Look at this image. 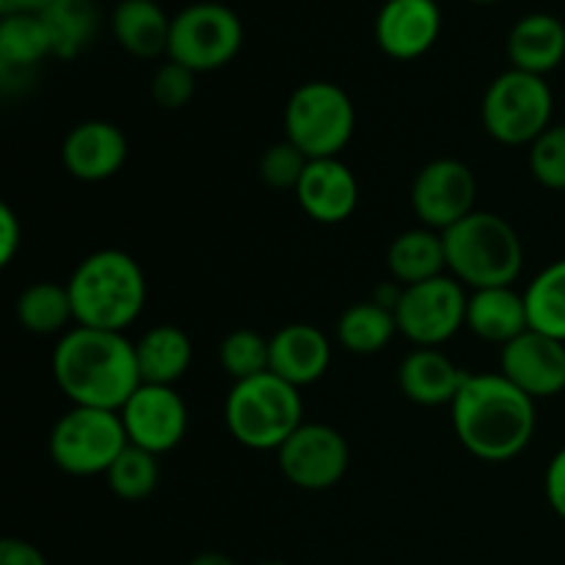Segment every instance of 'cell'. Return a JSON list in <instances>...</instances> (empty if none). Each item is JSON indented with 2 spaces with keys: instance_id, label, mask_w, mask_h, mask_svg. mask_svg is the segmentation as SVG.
<instances>
[{
  "instance_id": "1",
  "label": "cell",
  "mask_w": 565,
  "mask_h": 565,
  "mask_svg": "<svg viewBox=\"0 0 565 565\" xmlns=\"http://www.w3.org/2000/svg\"><path fill=\"white\" fill-rule=\"evenodd\" d=\"M450 414L458 441L480 461H511L535 436V401L502 373H469Z\"/></svg>"
},
{
  "instance_id": "2",
  "label": "cell",
  "mask_w": 565,
  "mask_h": 565,
  "mask_svg": "<svg viewBox=\"0 0 565 565\" xmlns=\"http://www.w3.org/2000/svg\"><path fill=\"white\" fill-rule=\"evenodd\" d=\"M53 379L72 406L121 412L141 386L136 342L121 331L75 326L58 337L53 351Z\"/></svg>"
},
{
  "instance_id": "3",
  "label": "cell",
  "mask_w": 565,
  "mask_h": 565,
  "mask_svg": "<svg viewBox=\"0 0 565 565\" xmlns=\"http://www.w3.org/2000/svg\"><path fill=\"white\" fill-rule=\"evenodd\" d=\"M75 326L99 331H121L138 320L147 303V279L136 257L119 248L88 254L72 270L70 281Z\"/></svg>"
},
{
  "instance_id": "4",
  "label": "cell",
  "mask_w": 565,
  "mask_h": 565,
  "mask_svg": "<svg viewBox=\"0 0 565 565\" xmlns=\"http://www.w3.org/2000/svg\"><path fill=\"white\" fill-rule=\"evenodd\" d=\"M447 270L472 290L511 287L524 265V248L516 230L502 215L475 210L441 232Z\"/></svg>"
},
{
  "instance_id": "5",
  "label": "cell",
  "mask_w": 565,
  "mask_h": 565,
  "mask_svg": "<svg viewBox=\"0 0 565 565\" xmlns=\"http://www.w3.org/2000/svg\"><path fill=\"white\" fill-rule=\"evenodd\" d=\"M232 439L248 450H279L303 425V403L292 384L263 373L237 381L224 403Z\"/></svg>"
},
{
  "instance_id": "6",
  "label": "cell",
  "mask_w": 565,
  "mask_h": 565,
  "mask_svg": "<svg viewBox=\"0 0 565 565\" xmlns=\"http://www.w3.org/2000/svg\"><path fill=\"white\" fill-rule=\"evenodd\" d=\"M356 130V108L345 88L329 81H309L287 99L285 132L309 160L337 158Z\"/></svg>"
},
{
  "instance_id": "7",
  "label": "cell",
  "mask_w": 565,
  "mask_h": 565,
  "mask_svg": "<svg viewBox=\"0 0 565 565\" xmlns=\"http://www.w3.org/2000/svg\"><path fill=\"white\" fill-rule=\"evenodd\" d=\"M130 445L119 412L72 406L50 430V458L75 478L108 475L121 450Z\"/></svg>"
},
{
  "instance_id": "8",
  "label": "cell",
  "mask_w": 565,
  "mask_h": 565,
  "mask_svg": "<svg viewBox=\"0 0 565 565\" xmlns=\"http://www.w3.org/2000/svg\"><path fill=\"white\" fill-rule=\"evenodd\" d=\"M552 88L544 77L508 70L494 77L483 97V125L494 141L524 147L552 127Z\"/></svg>"
},
{
  "instance_id": "9",
  "label": "cell",
  "mask_w": 565,
  "mask_h": 565,
  "mask_svg": "<svg viewBox=\"0 0 565 565\" xmlns=\"http://www.w3.org/2000/svg\"><path fill=\"white\" fill-rule=\"evenodd\" d=\"M243 47V22L218 0H199L171 17L169 61L188 66L196 75L221 70Z\"/></svg>"
},
{
  "instance_id": "10",
  "label": "cell",
  "mask_w": 565,
  "mask_h": 565,
  "mask_svg": "<svg viewBox=\"0 0 565 565\" xmlns=\"http://www.w3.org/2000/svg\"><path fill=\"white\" fill-rule=\"evenodd\" d=\"M469 296L452 276L403 287L395 307L397 331L417 348H439L467 326Z\"/></svg>"
},
{
  "instance_id": "11",
  "label": "cell",
  "mask_w": 565,
  "mask_h": 565,
  "mask_svg": "<svg viewBox=\"0 0 565 565\" xmlns=\"http://www.w3.org/2000/svg\"><path fill=\"white\" fill-rule=\"evenodd\" d=\"M279 469L296 489H334L348 472L351 447L345 436L323 423H303L285 445L276 450Z\"/></svg>"
},
{
  "instance_id": "12",
  "label": "cell",
  "mask_w": 565,
  "mask_h": 565,
  "mask_svg": "<svg viewBox=\"0 0 565 565\" xmlns=\"http://www.w3.org/2000/svg\"><path fill=\"white\" fill-rule=\"evenodd\" d=\"M478 182L472 169L456 158L430 160L412 185V207L428 230L447 232L475 213Z\"/></svg>"
},
{
  "instance_id": "13",
  "label": "cell",
  "mask_w": 565,
  "mask_h": 565,
  "mask_svg": "<svg viewBox=\"0 0 565 565\" xmlns=\"http://www.w3.org/2000/svg\"><path fill=\"white\" fill-rule=\"evenodd\" d=\"M130 445L163 456L171 452L188 430V406L174 386L141 384L119 412Z\"/></svg>"
},
{
  "instance_id": "14",
  "label": "cell",
  "mask_w": 565,
  "mask_h": 565,
  "mask_svg": "<svg viewBox=\"0 0 565 565\" xmlns=\"http://www.w3.org/2000/svg\"><path fill=\"white\" fill-rule=\"evenodd\" d=\"M500 373L533 401L561 395L565 390V342L527 329L502 345Z\"/></svg>"
},
{
  "instance_id": "15",
  "label": "cell",
  "mask_w": 565,
  "mask_h": 565,
  "mask_svg": "<svg viewBox=\"0 0 565 565\" xmlns=\"http://www.w3.org/2000/svg\"><path fill=\"white\" fill-rule=\"evenodd\" d=\"M441 33L436 0H386L375 17V42L390 58L414 61L428 53Z\"/></svg>"
},
{
  "instance_id": "16",
  "label": "cell",
  "mask_w": 565,
  "mask_h": 565,
  "mask_svg": "<svg viewBox=\"0 0 565 565\" xmlns=\"http://www.w3.org/2000/svg\"><path fill=\"white\" fill-rule=\"evenodd\" d=\"M64 169L81 182H105L127 160V138L116 125L103 119H88L72 127L61 147Z\"/></svg>"
},
{
  "instance_id": "17",
  "label": "cell",
  "mask_w": 565,
  "mask_h": 565,
  "mask_svg": "<svg viewBox=\"0 0 565 565\" xmlns=\"http://www.w3.org/2000/svg\"><path fill=\"white\" fill-rule=\"evenodd\" d=\"M296 199L303 213L318 224H342L359 204L356 174L340 158L309 160Z\"/></svg>"
},
{
  "instance_id": "18",
  "label": "cell",
  "mask_w": 565,
  "mask_h": 565,
  "mask_svg": "<svg viewBox=\"0 0 565 565\" xmlns=\"http://www.w3.org/2000/svg\"><path fill=\"white\" fill-rule=\"evenodd\" d=\"M331 364V342L318 326L290 323L270 337V373L296 390L315 384Z\"/></svg>"
},
{
  "instance_id": "19",
  "label": "cell",
  "mask_w": 565,
  "mask_h": 565,
  "mask_svg": "<svg viewBox=\"0 0 565 565\" xmlns=\"http://www.w3.org/2000/svg\"><path fill=\"white\" fill-rule=\"evenodd\" d=\"M467 375L439 348H417L397 367V384L417 406H452Z\"/></svg>"
},
{
  "instance_id": "20",
  "label": "cell",
  "mask_w": 565,
  "mask_h": 565,
  "mask_svg": "<svg viewBox=\"0 0 565 565\" xmlns=\"http://www.w3.org/2000/svg\"><path fill=\"white\" fill-rule=\"evenodd\" d=\"M508 55L513 70L544 77L565 58V25L555 14L533 11L522 17L508 33Z\"/></svg>"
},
{
  "instance_id": "21",
  "label": "cell",
  "mask_w": 565,
  "mask_h": 565,
  "mask_svg": "<svg viewBox=\"0 0 565 565\" xmlns=\"http://www.w3.org/2000/svg\"><path fill=\"white\" fill-rule=\"evenodd\" d=\"M467 329L480 340L508 345L530 329L524 296H519L513 287L472 290L467 303Z\"/></svg>"
},
{
  "instance_id": "22",
  "label": "cell",
  "mask_w": 565,
  "mask_h": 565,
  "mask_svg": "<svg viewBox=\"0 0 565 565\" xmlns=\"http://www.w3.org/2000/svg\"><path fill=\"white\" fill-rule=\"evenodd\" d=\"M136 362L141 384L174 386L193 362L191 337L177 326H154L136 340Z\"/></svg>"
},
{
  "instance_id": "23",
  "label": "cell",
  "mask_w": 565,
  "mask_h": 565,
  "mask_svg": "<svg viewBox=\"0 0 565 565\" xmlns=\"http://www.w3.org/2000/svg\"><path fill=\"white\" fill-rule=\"evenodd\" d=\"M110 22L116 42L136 58L169 53L171 20L154 0H119Z\"/></svg>"
},
{
  "instance_id": "24",
  "label": "cell",
  "mask_w": 565,
  "mask_h": 565,
  "mask_svg": "<svg viewBox=\"0 0 565 565\" xmlns=\"http://www.w3.org/2000/svg\"><path fill=\"white\" fill-rule=\"evenodd\" d=\"M386 268H390L392 279L401 281L403 287L423 285L436 276H445L447 254L441 232L425 226V230H408L397 235L386 252Z\"/></svg>"
},
{
  "instance_id": "25",
  "label": "cell",
  "mask_w": 565,
  "mask_h": 565,
  "mask_svg": "<svg viewBox=\"0 0 565 565\" xmlns=\"http://www.w3.org/2000/svg\"><path fill=\"white\" fill-rule=\"evenodd\" d=\"M397 334L395 309L379 301H359L337 320V342L356 356H373L384 351Z\"/></svg>"
},
{
  "instance_id": "26",
  "label": "cell",
  "mask_w": 565,
  "mask_h": 565,
  "mask_svg": "<svg viewBox=\"0 0 565 565\" xmlns=\"http://www.w3.org/2000/svg\"><path fill=\"white\" fill-rule=\"evenodd\" d=\"M17 320L25 331L39 337L66 334V326L75 323V309L66 285L58 281H33L17 298Z\"/></svg>"
},
{
  "instance_id": "27",
  "label": "cell",
  "mask_w": 565,
  "mask_h": 565,
  "mask_svg": "<svg viewBox=\"0 0 565 565\" xmlns=\"http://www.w3.org/2000/svg\"><path fill=\"white\" fill-rule=\"evenodd\" d=\"M39 17H42L44 28H47L55 58H75V55H81L92 44L99 25L94 0H55Z\"/></svg>"
},
{
  "instance_id": "28",
  "label": "cell",
  "mask_w": 565,
  "mask_h": 565,
  "mask_svg": "<svg viewBox=\"0 0 565 565\" xmlns=\"http://www.w3.org/2000/svg\"><path fill=\"white\" fill-rule=\"evenodd\" d=\"M53 55L47 28L39 14H6L0 20V70L31 72Z\"/></svg>"
},
{
  "instance_id": "29",
  "label": "cell",
  "mask_w": 565,
  "mask_h": 565,
  "mask_svg": "<svg viewBox=\"0 0 565 565\" xmlns=\"http://www.w3.org/2000/svg\"><path fill=\"white\" fill-rule=\"evenodd\" d=\"M530 329L565 342V259L546 265L524 292Z\"/></svg>"
},
{
  "instance_id": "30",
  "label": "cell",
  "mask_w": 565,
  "mask_h": 565,
  "mask_svg": "<svg viewBox=\"0 0 565 565\" xmlns=\"http://www.w3.org/2000/svg\"><path fill=\"white\" fill-rule=\"evenodd\" d=\"M160 456L143 450V447L127 445L121 450V456L116 458L114 467L108 469L105 480H108V489L114 491L119 500L138 502L147 500L160 483Z\"/></svg>"
},
{
  "instance_id": "31",
  "label": "cell",
  "mask_w": 565,
  "mask_h": 565,
  "mask_svg": "<svg viewBox=\"0 0 565 565\" xmlns=\"http://www.w3.org/2000/svg\"><path fill=\"white\" fill-rule=\"evenodd\" d=\"M218 362L230 373V379H235V384L270 373V337H263L254 329L230 331L221 340Z\"/></svg>"
},
{
  "instance_id": "32",
  "label": "cell",
  "mask_w": 565,
  "mask_h": 565,
  "mask_svg": "<svg viewBox=\"0 0 565 565\" xmlns=\"http://www.w3.org/2000/svg\"><path fill=\"white\" fill-rule=\"evenodd\" d=\"M530 171L550 191H565V125H552L530 143Z\"/></svg>"
},
{
  "instance_id": "33",
  "label": "cell",
  "mask_w": 565,
  "mask_h": 565,
  "mask_svg": "<svg viewBox=\"0 0 565 565\" xmlns=\"http://www.w3.org/2000/svg\"><path fill=\"white\" fill-rule=\"evenodd\" d=\"M307 166V154L285 138V141L265 149V154L259 158V177H263L270 188H276V191H296Z\"/></svg>"
},
{
  "instance_id": "34",
  "label": "cell",
  "mask_w": 565,
  "mask_h": 565,
  "mask_svg": "<svg viewBox=\"0 0 565 565\" xmlns=\"http://www.w3.org/2000/svg\"><path fill=\"white\" fill-rule=\"evenodd\" d=\"M149 92H152V99L160 108H185L193 99V92H196V72L177 64V61H169V64H163L154 72L152 88H149Z\"/></svg>"
},
{
  "instance_id": "35",
  "label": "cell",
  "mask_w": 565,
  "mask_h": 565,
  "mask_svg": "<svg viewBox=\"0 0 565 565\" xmlns=\"http://www.w3.org/2000/svg\"><path fill=\"white\" fill-rule=\"evenodd\" d=\"M22 246V226L20 218L14 215V210L9 204L0 207V265H11L14 254Z\"/></svg>"
},
{
  "instance_id": "36",
  "label": "cell",
  "mask_w": 565,
  "mask_h": 565,
  "mask_svg": "<svg viewBox=\"0 0 565 565\" xmlns=\"http://www.w3.org/2000/svg\"><path fill=\"white\" fill-rule=\"evenodd\" d=\"M544 489H546V500H550L552 511H555L561 519H565V447L555 458H552L550 469H546Z\"/></svg>"
},
{
  "instance_id": "37",
  "label": "cell",
  "mask_w": 565,
  "mask_h": 565,
  "mask_svg": "<svg viewBox=\"0 0 565 565\" xmlns=\"http://www.w3.org/2000/svg\"><path fill=\"white\" fill-rule=\"evenodd\" d=\"M0 565H47L42 552L22 539L0 541Z\"/></svg>"
},
{
  "instance_id": "38",
  "label": "cell",
  "mask_w": 565,
  "mask_h": 565,
  "mask_svg": "<svg viewBox=\"0 0 565 565\" xmlns=\"http://www.w3.org/2000/svg\"><path fill=\"white\" fill-rule=\"evenodd\" d=\"M55 0H0V14H42Z\"/></svg>"
},
{
  "instance_id": "39",
  "label": "cell",
  "mask_w": 565,
  "mask_h": 565,
  "mask_svg": "<svg viewBox=\"0 0 565 565\" xmlns=\"http://www.w3.org/2000/svg\"><path fill=\"white\" fill-rule=\"evenodd\" d=\"M188 565H237L230 555H221V552H202V555L193 557Z\"/></svg>"
},
{
  "instance_id": "40",
  "label": "cell",
  "mask_w": 565,
  "mask_h": 565,
  "mask_svg": "<svg viewBox=\"0 0 565 565\" xmlns=\"http://www.w3.org/2000/svg\"><path fill=\"white\" fill-rule=\"evenodd\" d=\"M257 565H287V563H281V561H265V563H257Z\"/></svg>"
},
{
  "instance_id": "41",
  "label": "cell",
  "mask_w": 565,
  "mask_h": 565,
  "mask_svg": "<svg viewBox=\"0 0 565 565\" xmlns=\"http://www.w3.org/2000/svg\"><path fill=\"white\" fill-rule=\"evenodd\" d=\"M472 3H497V0H472Z\"/></svg>"
}]
</instances>
